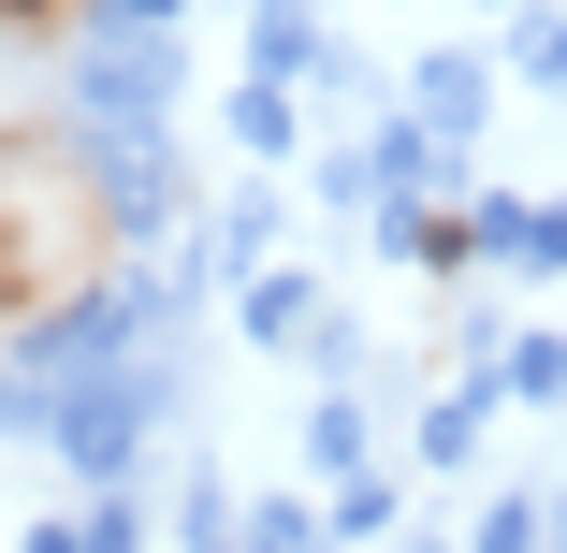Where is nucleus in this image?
<instances>
[{
  "mask_svg": "<svg viewBox=\"0 0 567 553\" xmlns=\"http://www.w3.org/2000/svg\"><path fill=\"white\" fill-rule=\"evenodd\" d=\"M117 277V204L59 132H0V336H44Z\"/></svg>",
  "mask_w": 567,
  "mask_h": 553,
  "instance_id": "nucleus-1",
  "label": "nucleus"
},
{
  "mask_svg": "<svg viewBox=\"0 0 567 553\" xmlns=\"http://www.w3.org/2000/svg\"><path fill=\"white\" fill-rule=\"evenodd\" d=\"M73 16H87V0H0V30H30V44H59Z\"/></svg>",
  "mask_w": 567,
  "mask_h": 553,
  "instance_id": "nucleus-2",
  "label": "nucleus"
}]
</instances>
